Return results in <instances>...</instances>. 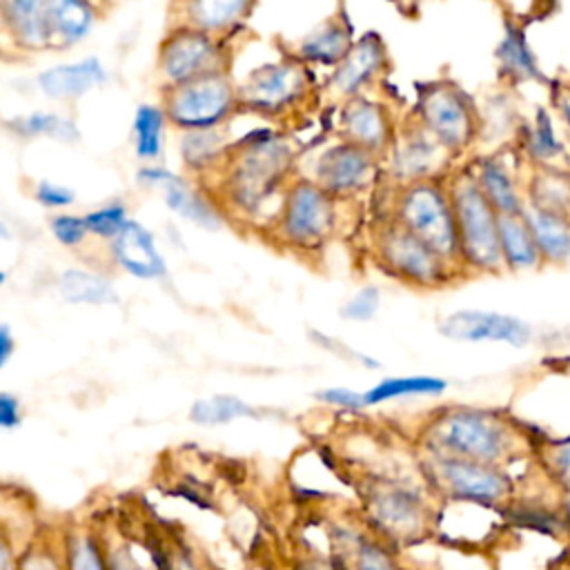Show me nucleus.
<instances>
[{
	"label": "nucleus",
	"instance_id": "1",
	"mask_svg": "<svg viewBox=\"0 0 570 570\" xmlns=\"http://www.w3.org/2000/svg\"><path fill=\"white\" fill-rule=\"evenodd\" d=\"M461 256L479 269H497L503 263L499 243V214L485 198L476 178L459 176L450 191Z\"/></svg>",
	"mask_w": 570,
	"mask_h": 570
},
{
	"label": "nucleus",
	"instance_id": "2",
	"mask_svg": "<svg viewBox=\"0 0 570 570\" xmlns=\"http://www.w3.org/2000/svg\"><path fill=\"white\" fill-rule=\"evenodd\" d=\"M399 225L421 238L443 261L461 254L450 196L434 183H412L399 203Z\"/></svg>",
	"mask_w": 570,
	"mask_h": 570
},
{
	"label": "nucleus",
	"instance_id": "3",
	"mask_svg": "<svg viewBox=\"0 0 570 570\" xmlns=\"http://www.w3.org/2000/svg\"><path fill=\"white\" fill-rule=\"evenodd\" d=\"M432 441L445 456L492 463L508 450L505 425L481 410H454L432 425Z\"/></svg>",
	"mask_w": 570,
	"mask_h": 570
},
{
	"label": "nucleus",
	"instance_id": "4",
	"mask_svg": "<svg viewBox=\"0 0 570 570\" xmlns=\"http://www.w3.org/2000/svg\"><path fill=\"white\" fill-rule=\"evenodd\" d=\"M236 91L220 71L200 76L187 85L174 87L167 96V118L187 131H209L218 127L234 109Z\"/></svg>",
	"mask_w": 570,
	"mask_h": 570
},
{
	"label": "nucleus",
	"instance_id": "5",
	"mask_svg": "<svg viewBox=\"0 0 570 570\" xmlns=\"http://www.w3.org/2000/svg\"><path fill=\"white\" fill-rule=\"evenodd\" d=\"M292 160L287 142L272 138L261 145L243 147L229 176V196L243 209L258 207L276 187Z\"/></svg>",
	"mask_w": 570,
	"mask_h": 570
},
{
	"label": "nucleus",
	"instance_id": "6",
	"mask_svg": "<svg viewBox=\"0 0 570 570\" xmlns=\"http://www.w3.org/2000/svg\"><path fill=\"white\" fill-rule=\"evenodd\" d=\"M334 223V209L330 194L309 180H298L285 196L281 214L283 236L298 247H312L321 243Z\"/></svg>",
	"mask_w": 570,
	"mask_h": 570
},
{
	"label": "nucleus",
	"instance_id": "7",
	"mask_svg": "<svg viewBox=\"0 0 570 570\" xmlns=\"http://www.w3.org/2000/svg\"><path fill=\"white\" fill-rule=\"evenodd\" d=\"M379 252L383 263L407 283L439 285L445 278V261L403 225H392L381 234Z\"/></svg>",
	"mask_w": 570,
	"mask_h": 570
},
{
	"label": "nucleus",
	"instance_id": "8",
	"mask_svg": "<svg viewBox=\"0 0 570 570\" xmlns=\"http://www.w3.org/2000/svg\"><path fill=\"white\" fill-rule=\"evenodd\" d=\"M218 47L209 33L198 29H180L160 47V71L174 85H187L200 76L218 71Z\"/></svg>",
	"mask_w": 570,
	"mask_h": 570
},
{
	"label": "nucleus",
	"instance_id": "9",
	"mask_svg": "<svg viewBox=\"0 0 570 570\" xmlns=\"http://www.w3.org/2000/svg\"><path fill=\"white\" fill-rule=\"evenodd\" d=\"M419 111L423 118V127L445 147L461 149L470 142L474 122L465 98L448 85L430 87L423 91Z\"/></svg>",
	"mask_w": 570,
	"mask_h": 570
},
{
	"label": "nucleus",
	"instance_id": "10",
	"mask_svg": "<svg viewBox=\"0 0 570 570\" xmlns=\"http://www.w3.org/2000/svg\"><path fill=\"white\" fill-rule=\"evenodd\" d=\"M439 332L452 341H499L514 347H521L530 341V327L505 314L497 312H479V309H461L443 318Z\"/></svg>",
	"mask_w": 570,
	"mask_h": 570
},
{
	"label": "nucleus",
	"instance_id": "11",
	"mask_svg": "<svg viewBox=\"0 0 570 570\" xmlns=\"http://www.w3.org/2000/svg\"><path fill=\"white\" fill-rule=\"evenodd\" d=\"M305 89V71L292 62L267 65L254 71L245 87L240 89V98L245 105L258 111H281L292 105Z\"/></svg>",
	"mask_w": 570,
	"mask_h": 570
},
{
	"label": "nucleus",
	"instance_id": "12",
	"mask_svg": "<svg viewBox=\"0 0 570 570\" xmlns=\"http://www.w3.org/2000/svg\"><path fill=\"white\" fill-rule=\"evenodd\" d=\"M372 169V151L354 142H338L321 154L316 180L327 194H350L370 183Z\"/></svg>",
	"mask_w": 570,
	"mask_h": 570
},
{
	"label": "nucleus",
	"instance_id": "13",
	"mask_svg": "<svg viewBox=\"0 0 570 570\" xmlns=\"http://www.w3.org/2000/svg\"><path fill=\"white\" fill-rule=\"evenodd\" d=\"M436 474L443 485L461 499L497 501L508 492V479L488 463L441 454L436 459Z\"/></svg>",
	"mask_w": 570,
	"mask_h": 570
},
{
	"label": "nucleus",
	"instance_id": "14",
	"mask_svg": "<svg viewBox=\"0 0 570 570\" xmlns=\"http://www.w3.org/2000/svg\"><path fill=\"white\" fill-rule=\"evenodd\" d=\"M111 252L118 265L138 278H160L165 274V258L154 245L151 234L136 220L127 225L111 240Z\"/></svg>",
	"mask_w": 570,
	"mask_h": 570
},
{
	"label": "nucleus",
	"instance_id": "15",
	"mask_svg": "<svg viewBox=\"0 0 570 570\" xmlns=\"http://www.w3.org/2000/svg\"><path fill=\"white\" fill-rule=\"evenodd\" d=\"M107 78V71L98 58H85L71 65H58L38 76L40 89L49 98H78L91 87L100 85Z\"/></svg>",
	"mask_w": 570,
	"mask_h": 570
},
{
	"label": "nucleus",
	"instance_id": "16",
	"mask_svg": "<svg viewBox=\"0 0 570 570\" xmlns=\"http://www.w3.org/2000/svg\"><path fill=\"white\" fill-rule=\"evenodd\" d=\"M0 11L4 24L20 45L38 49L53 42L49 24V2L9 0L0 4Z\"/></svg>",
	"mask_w": 570,
	"mask_h": 570
},
{
	"label": "nucleus",
	"instance_id": "17",
	"mask_svg": "<svg viewBox=\"0 0 570 570\" xmlns=\"http://www.w3.org/2000/svg\"><path fill=\"white\" fill-rule=\"evenodd\" d=\"M383 62H385L383 45L376 36L370 33V36L361 38L352 47L347 58L341 62V67L336 69V73L332 78V87L338 94H354L383 67Z\"/></svg>",
	"mask_w": 570,
	"mask_h": 570
},
{
	"label": "nucleus",
	"instance_id": "18",
	"mask_svg": "<svg viewBox=\"0 0 570 570\" xmlns=\"http://www.w3.org/2000/svg\"><path fill=\"white\" fill-rule=\"evenodd\" d=\"M443 149L445 147L425 127L407 131L405 140H401L396 147V174L414 183L423 180V176L432 174L434 167L441 163Z\"/></svg>",
	"mask_w": 570,
	"mask_h": 570
},
{
	"label": "nucleus",
	"instance_id": "19",
	"mask_svg": "<svg viewBox=\"0 0 570 570\" xmlns=\"http://www.w3.org/2000/svg\"><path fill=\"white\" fill-rule=\"evenodd\" d=\"M343 129L347 134V142H354L367 151L385 147L390 136L385 114L379 105H372L367 100L350 102L343 116Z\"/></svg>",
	"mask_w": 570,
	"mask_h": 570
},
{
	"label": "nucleus",
	"instance_id": "20",
	"mask_svg": "<svg viewBox=\"0 0 570 570\" xmlns=\"http://www.w3.org/2000/svg\"><path fill=\"white\" fill-rule=\"evenodd\" d=\"M523 218L534 236L541 256L550 261L570 258V220L566 216L530 207L523 212Z\"/></svg>",
	"mask_w": 570,
	"mask_h": 570
},
{
	"label": "nucleus",
	"instance_id": "21",
	"mask_svg": "<svg viewBox=\"0 0 570 570\" xmlns=\"http://www.w3.org/2000/svg\"><path fill=\"white\" fill-rule=\"evenodd\" d=\"M160 187L165 189V203L171 212L180 214L183 218H187L205 229L220 227L218 212L209 205V200H205L198 191H194L183 178H178L176 174L169 171L165 176V180L160 183Z\"/></svg>",
	"mask_w": 570,
	"mask_h": 570
},
{
	"label": "nucleus",
	"instance_id": "22",
	"mask_svg": "<svg viewBox=\"0 0 570 570\" xmlns=\"http://www.w3.org/2000/svg\"><path fill=\"white\" fill-rule=\"evenodd\" d=\"M96 11L89 2L80 0H53L49 2L51 40L60 45L80 42L94 27Z\"/></svg>",
	"mask_w": 570,
	"mask_h": 570
},
{
	"label": "nucleus",
	"instance_id": "23",
	"mask_svg": "<svg viewBox=\"0 0 570 570\" xmlns=\"http://www.w3.org/2000/svg\"><path fill=\"white\" fill-rule=\"evenodd\" d=\"M499 243L503 261L510 267H532L539 263V247L523 214H499Z\"/></svg>",
	"mask_w": 570,
	"mask_h": 570
},
{
	"label": "nucleus",
	"instance_id": "24",
	"mask_svg": "<svg viewBox=\"0 0 570 570\" xmlns=\"http://www.w3.org/2000/svg\"><path fill=\"white\" fill-rule=\"evenodd\" d=\"M374 517L392 532H412L421 523V503L407 490H387L374 499Z\"/></svg>",
	"mask_w": 570,
	"mask_h": 570
},
{
	"label": "nucleus",
	"instance_id": "25",
	"mask_svg": "<svg viewBox=\"0 0 570 570\" xmlns=\"http://www.w3.org/2000/svg\"><path fill=\"white\" fill-rule=\"evenodd\" d=\"M350 51H352L350 29L336 20L325 22L323 27H318L314 33H309L301 42L303 58L314 60V62H325V65L345 60Z\"/></svg>",
	"mask_w": 570,
	"mask_h": 570
},
{
	"label": "nucleus",
	"instance_id": "26",
	"mask_svg": "<svg viewBox=\"0 0 570 570\" xmlns=\"http://www.w3.org/2000/svg\"><path fill=\"white\" fill-rule=\"evenodd\" d=\"M58 289L62 298L69 303L107 305L118 301V294L107 278L94 272H82V269H67L58 281Z\"/></svg>",
	"mask_w": 570,
	"mask_h": 570
},
{
	"label": "nucleus",
	"instance_id": "27",
	"mask_svg": "<svg viewBox=\"0 0 570 570\" xmlns=\"http://www.w3.org/2000/svg\"><path fill=\"white\" fill-rule=\"evenodd\" d=\"M187 18L198 31H218L234 22H238L252 4L245 0H207V2H189Z\"/></svg>",
	"mask_w": 570,
	"mask_h": 570
},
{
	"label": "nucleus",
	"instance_id": "28",
	"mask_svg": "<svg viewBox=\"0 0 570 570\" xmlns=\"http://www.w3.org/2000/svg\"><path fill=\"white\" fill-rule=\"evenodd\" d=\"M476 183L483 189L490 205L497 209V214H505V216L521 214V203L514 191L512 178L497 160H485L481 165Z\"/></svg>",
	"mask_w": 570,
	"mask_h": 570
},
{
	"label": "nucleus",
	"instance_id": "29",
	"mask_svg": "<svg viewBox=\"0 0 570 570\" xmlns=\"http://www.w3.org/2000/svg\"><path fill=\"white\" fill-rule=\"evenodd\" d=\"M448 387L445 381L436 376H394L376 383L365 392V405H376L390 399L403 396H421V394H439Z\"/></svg>",
	"mask_w": 570,
	"mask_h": 570
},
{
	"label": "nucleus",
	"instance_id": "30",
	"mask_svg": "<svg viewBox=\"0 0 570 570\" xmlns=\"http://www.w3.org/2000/svg\"><path fill=\"white\" fill-rule=\"evenodd\" d=\"M165 109L154 105H140L134 116V140L138 158L151 160L163 149V129H165Z\"/></svg>",
	"mask_w": 570,
	"mask_h": 570
},
{
	"label": "nucleus",
	"instance_id": "31",
	"mask_svg": "<svg viewBox=\"0 0 570 570\" xmlns=\"http://www.w3.org/2000/svg\"><path fill=\"white\" fill-rule=\"evenodd\" d=\"M243 416H256L254 407L240 401L232 394H216L209 399H200L191 405L189 419L200 425H216V423H229Z\"/></svg>",
	"mask_w": 570,
	"mask_h": 570
},
{
	"label": "nucleus",
	"instance_id": "32",
	"mask_svg": "<svg viewBox=\"0 0 570 570\" xmlns=\"http://www.w3.org/2000/svg\"><path fill=\"white\" fill-rule=\"evenodd\" d=\"M497 56L501 60V67L508 73H512L517 78H539L534 58L525 45L521 29H517V27L505 29V36L497 49Z\"/></svg>",
	"mask_w": 570,
	"mask_h": 570
},
{
	"label": "nucleus",
	"instance_id": "33",
	"mask_svg": "<svg viewBox=\"0 0 570 570\" xmlns=\"http://www.w3.org/2000/svg\"><path fill=\"white\" fill-rule=\"evenodd\" d=\"M9 127L22 136H53L60 140L78 138V129L71 120H67L58 114H47V111H36V114L16 118L9 122Z\"/></svg>",
	"mask_w": 570,
	"mask_h": 570
},
{
	"label": "nucleus",
	"instance_id": "34",
	"mask_svg": "<svg viewBox=\"0 0 570 570\" xmlns=\"http://www.w3.org/2000/svg\"><path fill=\"white\" fill-rule=\"evenodd\" d=\"M534 200L539 209L568 218L570 209V180L563 176H541L534 183Z\"/></svg>",
	"mask_w": 570,
	"mask_h": 570
},
{
	"label": "nucleus",
	"instance_id": "35",
	"mask_svg": "<svg viewBox=\"0 0 570 570\" xmlns=\"http://www.w3.org/2000/svg\"><path fill=\"white\" fill-rule=\"evenodd\" d=\"M223 147V138L209 129V131H187L183 138V158L189 167H205L214 163Z\"/></svg>",
	"mask_w": 570,
	"mask_h": 570
},
{
	"label": "nucleus",
	"instance_id": "36",
	"mask_svg": "<svg viewBox=\"0 0 570 570\" xmlns=\"http://www.w3.org/2000/svg\"><path fill=\"white\" fill-rule=\"evenodd\" d=\"M127 209L118 203L114 205H105L100 209H94L85 216V223H87V229L89 234L98 236V238H116L118 232L127 225Z\"/></svg>",
	"mask_w": 570,
	"mask_h": 570
},
{
	"label": "nucleus",
	"instance_id": "37",
	"mask_svg": "<svg viewBox=\"0 0 570 570\" xmlns=\"http://www.w3.org/2000/svg\"><path fill=\"white\" fill-rule=\"evenodd\" d=\"M528 147H530V151L537 158H552V156H557L561 151V145L557 142L552 122H550L546 111L537 114V122H534V129L530 131Z\"/></svg>",
	"mask_w": 570,
	"mask_h": 570
},
{
	"label": "nucleus",
	"instance_id": "38",
	"mask_svg": "<svg viewBox=\"0 0 570 570\" xmlns=\"http://www.w3.org/2000/svg\"><path fill=\"white\" fill-rule=\"evenodd\" d=\"M379 289L374 285H365L358 289L341 309V314L350 321H370L379 309Z\"/></svg>",
	"mask_w": 570,
	"mask_h": 570
},
{
	"label": "nucleus",
	"instance_id": "39",
	"mask_svg": "<svg viewBox=\"0 0 570 570\" xmlns=\"http://www.w3.org/2000/svg\"><path fill=\"white\" fill-rule=\"evenodd\" d=\"M51 232H53V236H56L62 245H67V247L80 245V243L85 240V236L89 234L85 218L69 216V214L56 216V218L51 220Z\"/></svg>",
	"mask_w": 570,
	"mask_h": 570
},
{
	"label": "nucleus",
	"instance_id": "40",
	"mask_svg": "<svg viewBox=\"0 0 570 570\" xmlns=\"http://www.w3.org/2000/svg\"><path fill=\"white\" fill-rule=\"evenodd\" d=\"M316 399L330 403V405H338V407H347V410H361L365 405V392H354L347 387H325L316 392Z\"/></svg>",
	"mask_w": 570,
	"mask_h": 570
},
{
	"label": "nucleus",
	"instance_id": "41",
	"mask_svg": "<svg viewBox=\"0 0 570 570\" xmlns=\"http://www.w3.org/2000/svg\"><path fill=\"white\" fill-rule=\"evenodd\" d=\"M71 570H102V559H100L94 541L80 539L73 543Z\"/></svg>",
	"mask_w": 570,
	"mask_h": 570
},
{
	"label": "nucleus",
	"instance_id": "42",
	"mask_svg": "<svg viewBox=\"0 0 570 570\" xmlns=\"http://www.w3.org/2000/svg\"><path fill=\"white\" fill-rule=\"evenodd\" d=\"M36 198L47 207H67L73 203V191L53 183H40L36 189Z\"/></svg>",
	"mask_w": 570,
	"mask_h": 570
},
{
	"label": "nucleus",
	"instance_id": "43",
	"mask_svg": "<svg viewBox=\"0 0 570 570\" xmlns=\"http://www.w3.org/2000/svg\"><path fill=\"white\" fill-rule=\"evenodd\" d=\"M309 336H314V341H316L318 345H323V347H327V350H334V352H338L341 356H347V358H352V361H358V363H363V365H367V367H379V361L367 358L365 354L354 352L352 347L343 345L341 341H336V338H332V336H325V334H321V332H316V330H312Z\"/></svg>",
	"mask_w": 570,
	"mask_h": 570
},
{
	"label": "nucleus",
	"instance_id": "44",
	"mask_svg": "<svg viewBox=\"0 0 570 570\" xmlns=\"http://www.w3.org/2000/svg\"><path fill=\"white\" fill-rule=\"evenodd\" d=\"M20 401L11 392L0 394V425L4 430H13L20 425Z\"/></svg>",
	"mask_w": 570,
	"mask_h": 570
},
{
	"label": "nucleus",
	"instance_id": "45",
	"mask_svg": "<svg viewBox=\"0 0 570 570\" xmlns=\"http://www.w3.org/2000/svg\"><path fill=\"white\" fill-rule=\"evenodd\" d=\"M358 563L361 570H392V566L387 563L385 554H381L376 548L372 546H363L361 554H358Z\"/></svg>",
	"mask_w": 570,
	"mask_h": 570
},
{
	"label": "nucleus",
	"instance_id": "46",
	"mask_svg": "<svg viewBox=\"0 0 570 570\" xmlns=\"http://www.w3.org/2000/svg\"><path fill=\"white\" fill-rule=\"evenodd\" d=\"M552 463H554V468L559 470V474H561L566 481H570V441H566V443H561V445L554 448V452H552Z\"/></svg>",
	"mask_w": 570,
	"mask_h": 570
},
{
	"label": "nucleus",
	"instance_id": "47",
	"mask_svg": "<svg viewBox=\"0 0 570 570\" xmlns=\"http://www.w3.org/2000/svg\"><path fill=\"white\" fill-rule=\"evenodd\" d=\"M11 352H13V336H11L9 327L2 325L0 327V365H4L9 361Z\"/></svg>",
	"mask_w": 570,
	"mask_h": 570
},
{
	"label": "nucleus",
	"instance_id": "48",
	"mask_svg": "<svg viewBox=\"0 0 570 570\" xmlns=\"http://www.w3.org/2000/svg\"><path fill=\"white\" fill-rule=\"evenodd\" d=\"M111 570H142V568L131 557H127L125 552H118L111 559Z\"/></svg>",
	"mask_w": 570,
	"mask_h": 570
},
{
	"label": "nucleus",
	"instance_id": "49",
	"mask_svg": "<svg viewBox=\"0 0 570 570\" xmlns=\"http://www.w3.org/2000/svg\"><path fill=\"white\" fill-rule=\"evenodd\" d=\"M2 570H9V552H7V548H2Z\"/></svg>",
	"mask_w": 570,
	"mask_h": 570
},
{
	"label": "nucleus",
	"instance_id": "50",
	"mask_svg": "<svg viewBox=\"0 0 570 570\" xmlns=\"http://www.w3.org/2000/svg\"><path fill=\"white\" fill-rule=\"evenodd\" d=\"M563 111H566V118H568V122H570V96L563 100Z\"/></svg>",
	"mask_w": 570,
	"mask_h": 570
},
{
	"label": "nucleus",
	"instance_id": "51",
	"mask_svg": "<svg viewBox=\"0 0 570 570\" xmlns=\"http://www.w3.org/2000/svg\"><path fill=\"white\" fill-rule=\"evenodd\" d=\"M566 512H568V519H570V501L566 503Z\"/></svg>",
	"mask_w": 570,
	"mask_h": 570
}]
</instances>
